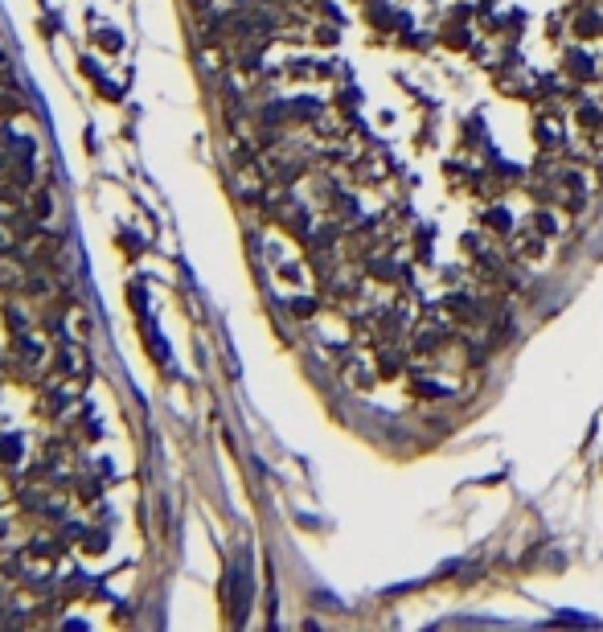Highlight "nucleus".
<instances>
[{
	"label": "nucleus",
	"instance_id": "obj_1",
	"mask_svg": "<svg viewBox=\"0 0 603 632\" xmlns=\"http://www.w3.org/2000/svg\"><path fill=\"white\" fill-rule=\"evenodd\" d=\"M534 132H538V144H542V148H558V144L567 140V128H562L558 119H550V116H542L538 123H534Z\"/></svg>",
	"mask_w": 603,
	"mask_h": 632
},
{
	"label": "nucleus",
	"instance_id": "obj_2",
	"mask_svg": "<svg viewBox=\"0 0 603 632\" xmlns=\"http://www.w3.org/2000/svg\"><path fill=\"white\" fill-rule=\"evenodd\" d=\"M435 345H443V329L440 325H423V329L415 333V350L427 353V350H435Z\"/></svg>",
	"mask_w": 603,
	"mask_h": 632
},
{
	"label": "nucleus",
	"instance_id": "obj_3",
	"mask_svg": "<svg viewBox=\"0 0 603 632\" xmlns=\"http://www.w3.org/2000/svg\"><path fill=\"white\" fill-rule=\"evenodd\" d=\"M567 66H571V70H579V74H574V78H595V62H591L587 53L571 50V53H567Z\"/></svg>",
	"mask_w": 603,
	"mask_h": 632
},
{
	"label": "nucleus",
	"instance_id": "obj_4",
	"mask_svg": "<svg viewBox=\"0 0 603 632\" xmlns=\"http://www.w3.org/2000/svg\"><path fill=\"white\" fill-rule=\"evenodd\" d=\"M485 222H489V226H492L497 234H509V230H513V218H509L505 205H492L489 214H485Z\"/></svg>",
	"mask_w": 603,
	"mask_h": 632
},
{
	"label": "nucleus",
	"instance_id": "obj_5",
	"mask_svg": "<svg viewBox=\"0 0 603 632\" xmlns=\"http://www.w3.org/2000/svg\"><path fill=\"white\" fill-rule=\"evenodd\" d=\"M574 119H579L583 128H595V123H603L599 103H579V111H574Z\"/></svg>",
	"mask_w": 603,
	"mask_h": 632
},
{
	"label": "nucleus",
	"instance_id": "obj_6",
	"mask_svg": "<svg viewBox=\"0 0 603 632\" xmlns=\"http://www.w3.org/2000/svg\"><path fill=\"white\" fill-rule=\"evenodd\" d=\"M599 17L603 13H587L574 21V37H599Z\"/></svg>",
	"mask_w": 603,
	"mask_h": 632
},
{
	"label": "nucleus",
	"instance_id": "obj_7",
	"mask_svg": "<svg viewBox=\"0 0 603 632\" xmlns=\"http://www.w3.org/2000/svg\"><path fill=\"white\" fill-rule=\"evenodd\" d=\"M443 304H447V312H452V316H472V312H476L468 296H447Z\"/></svg>",
	"mask_w": 603,
	"mask_h": 632
},
{
	"label": "nucleus",
	"instance_id": "obj_8",
	"mask_svg": "<svg viewBox=\"0 0 603 632\" xmlns=\"http://www.w3.org/2000/svg\"><path fill=\"white\" fill-rule=\"evenodd\" d=\"M534 226H538V234H546V238H550V234H558V222L550 214H538L534 218Z\"/></svg>",
	"mask_w": 603,
	"mask_h": 632
},
{
	"label": "nucleus",
	"instance_id": "obj_9",
	"mask_svg": "<svg viewBox=\"0 0 603 632\" xmlns=\"http://www.w3.org/2000/svg\"><path fill=\"white\" fill-rule=\"evenodd\" d=\"M398 366H402V362H398V353H382V374H398Z\"/></svg>",
	"mask_w": 603,
	"mask_h": 632
},
{
	"label": "nucleus",
	"instance_id": "obj_10",
	"mask_svg": "<svg viewBox=\"0 0 603 632\" xmlns=\"http://www.w3.org/2000/svg\"><path fill=\"white\" fill-rule=\"evenodd\" d=\"M599 37H603V17H599Z\"/></svg>",
	"mask_w": 603,
	"mask_h": 632
}]
</instances>
